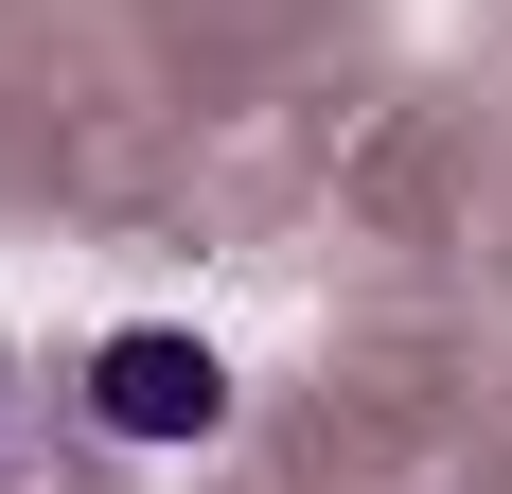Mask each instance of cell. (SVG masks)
I'll return each mask as SVG.
<instances>
[{"label":"cell","instance_id":"6da1fadb","mask_svg":"<svg viewBox=\"0 0 512 494\" xmlns=\"http://www.w3.org/2000/svg\"><path fill=\"white\" fill-rule=\"evenodd\" d=\"M230 353L195 336V318H124V336H89V371H71V424H89L106 459H212L230 442Z\"/></svg>","mask_w":512,"mask_h":494},{"label":"cell","instance_id":"7a4b0ae2","mask_svg":"<svg viewBox=\"0 0 512 494\" xmlns=\"http://www.w3.org/2000/svg\"><path fill=\"white\" fill-rule=\"evenodd\" d=\"M0 459H18V371H0Z\"/></svg>","mask_w":512,"mask_h":494}]
</instances>
